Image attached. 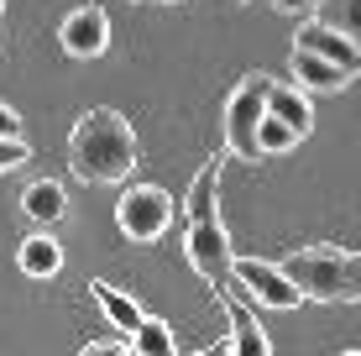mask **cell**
Masks as SVG:
<instances>
[{"label": "cell", "mask_w": 361, "mask_h": 356, "mask_svg": "<svg viewBox=\"0 0 361 356\" xmlns=\"http://www.w3.org/2000/svg\"><path fill=\"white\" fill-rule=\"evenodd\" d=\"M0 137H21V116L11 105H0Z\"/></svg>", "instance_id": "44dd1931"}, {"label": "cell", "mask_w": 361, "mask_h": 356, "mask_svg": "<svg viewBox=\"0 0 361 356\" xmlns=\"http://www.w3.org/2000/svg\"><path fill=\"white\" fill-rule=\"evenodd\" d=\"M325 0H288V11H319Z\"/></svg>", "instance_id": "603a6c76"}, {"label": "cell", "mask_w": 361, "mask_h": 356, "mask_svg": "<svg viewBox=\"0 0 361 356\" xmlns=\"http://www.w3.org/2000/svg\"><path fill=\"white\" fill-rule=\"evenodd\" d=\"M131 351L136 356H178V346H173V330L163 320H147L142 330L131 336Z\"/></svg>", "instance_id": "e0dca14e"}, {"label": "cell", "mask_w": 361, "mask_h": 356, "mask_svg": "<svg viewBox=\"0 0 361 356\" xmlns=\"http://www.w3.org/2000/svg\"><path fill=\"white\" fill-rule=\"evenodd\" d=\"M79 356H136L131 346H121V340H90Z\"/></svg>", "instance_id": "ffe728a7"}, {"label": "cell", "mask_w": 361, "mask_h": 356, "mask_svg": "<svg viewBox=\"0 0 361 356\" xmlns=\"http://www.w3.org/2000/svg\"><path fill=\"white\" fill-rule=\"evenodd\" d=\"M345 356H361V351H345Z\"/></svg>", "instance_id": "4316f807"}, {"label": "cell", "mask_w": 361, "mask_h": 356, "mask_svg": "<svg viewBox=\"0 0 361 356\" xmlns=\"http://www.w3.org/2000/svg\"><path fill=\"white\" fill-rule=\"evenodd\" d=\"M293 79L304 84V90L335 94V90H345V84H351V73L335 68V63H325V58H314V53H304V47H293Z\"/></svg>", "instance_id": "5bb4252c"}, {"label": "cell", "mask_w": 361, "mask_h": 356, "mask_svg": "<svg viewBox=\"0 0 361 356\" xmlns=\"http://www.w3.org/2000/svg\"><path fill=\"white\" fill-rule=\"evenodd\" d=\"M199 356H231V336H226V340H215V346H209V351H199Z\"/></svg>", "instance_id": "7402d4cb"}, {"label": "cell", "mask_w": 361, "mask_h": 356, "mask_svg": "<svg viewBox=\"0 0 361 356\" xmlns=\"http://www.w3.org/2000/svg\"><path fill=\"white\" fill-rule=\"evenodd\" d=\"M267 90H272L267 73H246L231 90V100H226V152L231 157H246V163L262 157L257 131H262V121H267Z\"/></svg>", "instance_id": "3957f363"}, {"label": "cell", "mask_w": 361, "mask_h": 356, "mask_svg": "<svg viewBox=\"0 0 361 356\" xmlns=\"http://www.w3.org/2000/svg\"><path fill=\"white\" fill-rule=\"evenodd\" d=\"M293 47H304V53H314V58H325V63L345 68L351 79L361 73V47L351 42V37H341V32L319 27V21H304V27L293 32Z\"/></svg>", "instance_id": "9c48e42d"}, {"label": "cell", "mask_w": 361, "mask_h": 356, "mask_svg": "<svg viewBox=\"0 0 361 356\" xmlns=\"http://www.w3.org/2000/svg\"><path fill=\"white\" fill-rule=\"evenodd\" d=\"M0 21H6V0H0Z\"/></svg>", "instance_id": "d4e9b609"}, {"label": "cell", "mask_w": 361, "mask_h": 356, "mask_svg": "<svg viewBox=\"0 0 361 356\" xmlns=\"http://www.w3.org/2000/svg\"><path fill=\"white\" fill-rule=\"evenodd\" d=\"M231 283L241 288L246 304H267V309H298L304 304V293L288 283V273L278 262H262V257H235Z\"/></svg>", "instance_id": "5b68a950"}, {"label": "cell", "mask_w": 361, "mask_h": 356, "mask_svg": "<svg viewBox=\"0 0 361 356\" xmlns=\"http://www.w3.org/2000/svg\"><path fill=\"white\" fill-rule=\"evenodd\" d=\"M173 220H178V204H173V194L157 189V183H131L116 200V226L126 231V241H142V247L163 241L173 231Z\"/></svg>", "instance_id": "277c9868"}, {"label": "cell", "mask_w": 361, "mask_h": 356, "mask_svg": "<svg viewBox=\"0 0 361 356\" xmlns=\"http://www.w3.org/2000/svg\"><path fill=\"white\" fill-rule=\"evenodd\" d=\"M21 215L32 220V226H58V220L68 215V194H63V183L58 178H42V183H32L27 194H21Z\"/></svg>", "instance_id": "7c38bea8"}, {"label": "cell", "mask_w": 361, "mask_h": 356, "mask_svg": "<svg viewBox=\"0 0 361 356\" xmlns=\"http://www.w3.org/2000/svg\"><path fill=\"white\" fill-rule=\"evenodd\" d=\"M267 116L283 121L288 131H298V142L314 131V105H309V94L298 90V84H272L267 90Z\"/></svg>", "instance_id": "30bf717a"}, {"label": "cell", "mask_w": 361, "mask_h": 356, "mask_svg": "<svg viewBox=\"0 0 361 356\" xmlns=\"http://www.w3.org/2000/svg\"><path fill=\"white\" fill-rule=\"evenodd\" d=\"M220 168H226V157H209V163L194 173V183H189V200H183V215H189V226L220 220V210H215V200H220Z\"/></svg>", "instance_id": "8fae6325"}, {"label": "cell", "mask_w": 361, "mask_h": 356, "mask_svg": "<svg viewBox=\"0 0 361 356\" xmlns=\"http://www.w3.org/2000/svg\"><path fill=\"white\" fill-rule=\"evenodd\" d=\"M68 168L79 183H126L136 173V131L110 105H94L68 131Z\"/></svg>", "instance_id": "6da1fadb"}, {"label": "cell", "mask_w": 361, "mask_h": 356, "mask_svg": "<svg viewBox=\"0 0 361 356\" xmlns=\"http://www.w3.org/2000/svg\"><path fill=\"white\" fill-rule=\"evenodd\" d=\"M314 21L330 27V32H341V37H351L361 47V0H325V6L314 11Z\"/></svg>", "instance_id": "2e32d148"}, {"label": "cell", "mask_w": 361, "mask_h": 356, "mask_svg": "<svg viewBox=\"0 0 361 356\" xmlns=\"http://www.w3.org/2000/svg\"><path fill=\"white\" fill-rule=\"evenodd\" d=\"M183 252H189V267L204 283L226 288L231 283V267H235V247H231V231L220 220H204V226L183 231Z\"/></svg>", "instance_id": "8992f818"}, {"label": "cell", "mask_w": 361, "mask_h": 356, "mask_svg": "<svg viewBox=\"0 0 361 356\" xmlns=\"http://www.w3.org/2000/svg\"><path fill=\"white\" fill-rule=\"evenodd\" d=\"M58 42H63L68 58H99L110 42V16L99 6H79L63 16V27H58Z\"/></svg>", "instance_id": "52a82bcc"}, {"label": "cell", "mask_w": 361, "mask_h": 356, "mask_svg": "<svg viewBox=\"0 0 361 356\" xmlns=\"http://www.w3.org/2000/svg\"><path fill=\"white\" fill-rule=\"evenodd\" d=\"M283 273L304 299L319 304H361V252L345 247H304L283 257Z\"/></svg>", "instance_id": "7a4b0ae2"}, {"label": "cell", "mask_w": 361, "mask_h": 356, "mask_svg": "<svg viewBox=\"0 0 361 356\" xmlns=\"http://www.w3.org/2000/svg\"><path fill=\"white\" fill-rule=\"evenodd\" d=\"M147 6H168V0H147Z\"/></svg>", "instance_id": "cb8c5ba5"}, {"label": "cell", "mask_w": 361, "mask_h": 356, "mask_svg": "<svg viewBox=\"0 0 361 356\" xmlns=\"http://www.w3.org/2000/svg\"><path fill=\"white\" fill-rule=\"evenodd\" d=\"M257 147H262V157H278V152H288V147H298V131H288L283 121H262V131H257Z\"/></svg>", "instance_id": "ac0fdd59"}, {"label": "cell", "mask_w": 361, "mask_h": 356, "mask_svg": "<svg viewBox=\"0 0 361 356\" xmlns=\"http://www.w3.org/2000/svg\"><path fill=\"white\" fill-rule=\"evenodd\" d=\"M32 157V147L21 137H0V173H11V168H21Z\"/></svg>", "instance_id": "d6986e66"}, {"label": "cell", "mask_w": 361, "mask_h": 356, "mask_svg": "<svg viewBox=\"0 0 361 356\" xmlns=\"http://www.w3.org/2000/svg\"><path fill=\"white\" fill-rule=\"evenodd\" d=\"M16 262H21V273H27V278H53L58 267H63V247H58L47 231H37V236H27L16 247Z\"/></svg>", "instance_id": "9a60e30c"}, {"label": "cell", "mask_w": 361, "mask_h": 356, "mask_svg": "<svg viewBox=\"0 0 361 356\" xmlns=\"http://www.w3.org/2000/svg\"><path fill=\"white\" fill-rule=\"evenodd\" d=\"M215 299H220V309H226V325H231V356H272V340H267V330L257 325L252 304L235 299L231 283L220 288Z\"/></svg>", "instance_id": "ba28073f"}, {"label": "cell", "mask_w": 361, "mask_h": 356, "mask_svg": "<svg viewBox=\"0 0 361 356\" xmlns=\"http://www.w3.org/2000/svg\"><path fill=\"white\" fill-rule=\"evenodd\" d=\"M278 6H283V11H288V0H278Z\"/></svg>", "instance_id": "484cf974"}, {"label": "cell", "mask_w": 361, "mask_h": 356, "mask_svg": "<svg viewBox=\"0 0 361 356\" xmlns=\"http://www.w3.org/2000/svg\"><path fill=\"white\" fill-rule=\"evenodd\" d=\"M90 293H94V304L105 309V320L121 330V336H136V330L147 325V314H142V304L131 299V293H121V288H110L105 278H94L90 283Z\"/></svg>", "instance_id": "4fadbf2b"}]
</instances>
